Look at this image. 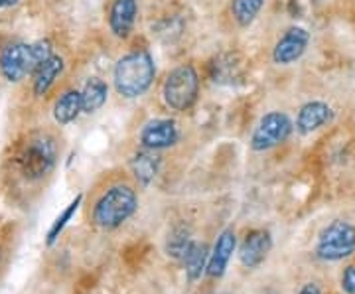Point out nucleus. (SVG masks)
I'll return each instance as SVG.
<instances>
[{"mask_svg": "<svg viewBox=\"0 0 355 294\" xmlns=\"http://www.w3.org/2000/svg\"><path fill=\"white\" fill-rule=\"evenodd\" d=\"M182 139L180 125L170 116H160V119H150L148 123H144V127L140 128L139 142L142 148L148 150H166L176 146Z\"/></svg>", "mask_w": 355, "mask_h": 294, "instance_id": "6e6552de", "label": "nucleus"}, {"mask_svg": "<svg viewBox=\"0 0 355 294\" xmlns=\"http://www.w3.org/2000/svg\"><path fill=\"white\" fill-rule=\"evenodd\" d=\"M58 162V142L48 132H34L14 156V166L26 182H40L50 176Z\"/></svg>", "mask_w": 355, "mask_h": 294, "instance_id": "7ed1b4c3", "label": "nucleus"}, {"mask_svg": "<svg viewBox=\"0 0 355 294\" xmlns=\"http://www.w3.org/2000/svg\"><path fill=\"white\" fill-rule=\"evenodd\" d=\"M36 71V64L32 58V44L14 42L0 51V74L6 81L18 83L24 77Z\"/></svg>", "mask_w": 355, "mask_h": 294, "instance_id": "0eeeda50", "label": "nucleus"}, {"mask_svg": "<svg viewBox=\"0 0 355 294\" xmlns=\"http://www.w3.org/2000/svg\"><path fill=\"white\" fill-rule=\"evenodd\" d=\"M209 255H211V249L207 247V243L193 241L188 255L184 259L188 281L196 282L202 279L203 275H205V270H207V265H209Z\"/></svg>", "mask_w": 355, "mask_h": 294, "instance_id": "6ab92c4d", "label": "nucleus"}, {"mask_svg": "<svg viewBox=\"0 0 355 294\" xmlns=\"http://www.w3.org/2000/svg\"><path fill=\"white\" fill-rule=\"evenodd\" d=\"M81 99H83V113L93 115L109 101V85L99 77H91L85 87L81 89Z\"/></svg>", "mask_w": 355, "mask_h": 294, "instance_id": "a211bd4d", "label": "nucleus"}, {"mask_svg": "<svg viewBox=\"0 0 355 294\" xmlns=\"http://www.w3.org/2000/svg\"><path fill=\"white\" fill-rule=\"evenodd\" d=\"M139 16V0H113L109 10V30L113 32L114 38L127 40Z\"/></svg>", "mask_w": 355, "mask_h": 294, "instance_id": "ddd939ff", "label": "nucleus"}, {"mask_svg": "<svg viewBox=\"0 0 355 294\" xmlns=\"http://www.w3.org/2000/svg\"><path fill=\"white\" fill-rule=\"evenodd\" d=\"M20 0H0V10H6V8H10L14 4H18Z\"/></svg>", "mask_w": 355, "mask_h": 294, "instance_id": "393cba45", "label": "nucleus"}, {"mask_svg": "<svg viewBox=\"0 0 355 294\" xmlns=\"http://www.w3.org/2000/svg\"><path fill=\"white\" fill-rule=\"evenodd\" d=\"M156 79V64L150 51L132 50L121 55L113 67V87L123 99L146 95Z\"/></svg>", "mask_w": 355, "mask_h": 294, "instance_id": "f257e3e1", "label": "nucleus"}, {"mask_svg": "<svg viewBox=\"0 0 355 294\" xmlns=\"http://www.w3.org/2000/svg\"><path fill=\"white\" fill-rule=\"evenodd\" d=\"M342 291L345 294H355V265H349L342 275Z\"/></svg>", "mask_w": 355, "mask_h": 294, "instance_id": "5701e85b", "label": "nucleus"}, {"mask_svg": "<svg viewBox=\"0 0 355 294\" xmlns=\"http://www.w3.org/2000/svg\"><path fill=\"white\" fill-rule=\"evenodd\" d=\"M130 172L137 180V184L142 188H148L154 182V178L158 176L160 166H162V156L156 150H148V148H140L137 153L130 156L128 160Z\"/></svg>", "mask_w": 355, "mask_h": 294, "instance_id": "4468645a", "label": "nucleus"}, {"mask_svg": "<svg viewBox=\"0 0 355 294\" xmlns=\"http://www.w3.org/2000/svg\"><path fill=\"white\" fill-rule=\"evenodd\" d=\"M81 202H83V193H77L76 198L69 202V205L62 211V216H58L55 221L51 223L50 231H48V239H46V245H48V247H51V245L58 241V237L62 235V231L65 230V225H67V223L71 221V218L76 216V211L79 209Z\"/></svg>", "mask_w": 355, "mask_h": 294, "instance_id": "412c9836", "label": "nucleus"}, {"mask_svg": "<svg viewBox=\"0 0 355 294\" xmlns=\"http://www.w3.org/2000/svg\"><path fill=\"white\" fill-rule=\"evenodd\" d=\"M272 249V235L266 230H253L245 235L239 245V261L245 269L253 270L265 263Z\"/></svg>", "mask_w": 355, "mask_h": 294, "instance_id": "9d476101", "label": "nucleus"}, {"mask_svg": "<svg viewBox=\"0 0 355 294\" xmlns=\"http://www.w3.org/2000/svg\"><path fill=\"white\" fill-rule=\"evenodd\" d=\"M334 121V109L326 101H308L300 107L294 128L298 135L308 137L320 128L328 127Z\"/></svg>", "mask_w": 355, "mask_h": 294, "instance_id": "9b49d317", "label": "nucleus"}, {"mask_svg": "<svg viewBox=\"0 0 355 294\" xmlns=\"http://www.w3.org/2000/svg\"><path fill=\"white\" fill-rule=\"evenodd\" d=\"M200 97V74L191 64L174 67L162 83V101L174 113H186Z\"/></svg>", "mask_w": 355, "mask_h": 294, "instance_id": "20e7f679", "label": "nucleus"}, {"mask_svg": "<svg viewBox=\"0 0 355 294\" xmlns=\"http://www.w3.org/2000/svg\"><path fill=\"white\" fill-rule=\"evenodd\" d=\"M64 58L62 55H51L48 62L40 65L38 69L34 71V81H32V91L36 97H44L48 91L53 87V83L60 79V76L64 74Z\"/></svg>", "mask_w": 355, "mask_h": 294, "instance_id": "f3484780", "label": "nucleus"}, {"mask_svg": "<svg viewBox=\"0 0 355 294\" xmlns=\"http://www.w3.org/2000/svg\"><path fill=\"white\" fill-rule=\"evenodd\" d=\"M355 253V225L349 221H331L320 231L314 255L320 261L336 263Z\"/></svg>", "mask_w": 355, "mask_h": 294, "instance_id": "39448f33", "label": "nucleus"}, {"mask_svg": "<svg viewBox=\"0 0 355 294\" xmlns=\"http://www.w3.org/2000/svg\"><path fill=\"white\" fill-rule=\"evenodd\" d=\"M308 44H310V32L302 26H292L277 40L272 48V62L277 65L296 64L308 50Z\"/></svg>", "mask_w": 355, "mask_h": 294, "instance_id": "1a4fd4ad", "label": "nucleus"}, {"mask_svg": "<svg viewBox=\"0 0 355 294\" xmlns=\"http://www.w3.org/2000/svg\"><path fill=\"white\" fill-rule=\"evenodd\" d=\"M298 294H322V288L318 282H306L302 284V288L298 291Z\"/></svg>", "mask_w": 355, "mask_h": 294, "instance_id": "b1692460", "label": "nucleus"}, {"mask_svg": "<svg viewBox=\"0 0 355 294\" xmlns=\"http://www.w3.org/2000/svg\"><path fill=\"white\" fill-rule=\"evenodd\" d=\"M237 249V235L233 230H223L217 235L216 243L211 247V255H209V265L205 275L209 279H221L225 275L229 267V261Z\"/></svg>", "mask_w": 355, "mask_h": 294, "instance_id": "f8f14e48", "label": "nucleus"}, {"mask_svg": "<svg viewBox=\"0 0 355 294\" xmlns=\"http://www.w3.org/2000/svg\"><path fill=\"white\" fill-rule=\"evenodd\" d=\"M193 245V239H191L190 231L186 230H174L170 233L168 241H166V253L172 257V259H178V261H184L188 251Z\"/></svg>", "mask_w": 355, "mask_h": 294, "instance_id": "4be33fe9", "label": "nucleus"}, {"mask_svg": "<svg viewBox=\"0 0 355 294\" xmlns=\"http://www.w3.org/2000/svg\"><path fill=\"white\" fill-rule=\"evenodd\" d=\"M139 209V193L128 184H114L97 198L91 211L95 227L105 231L119 230Z\"/></svg>", "mask_w": 355, "mask_h": 294, "instance_id": "f03ea898", "label": "nucleus"}, {"mask_svg": "<svg viewBox=\"0 0 355 294\" xmlns=\"http://www.w3.org/2000/svg\"><path fill=\"white\" fill-rule=\"evenodd\" d=\"M294 132V123L284 111H270L259 119L253 135H251V150L253 153H266L272 150L282 142L291 139Z\"/></svg>", "mask_w": 355, "mask_h": 294, "instance_id": "423d86ee", "label": "nucleus"}, {"mask_svg": "<svg viewBox=\"0 0 355 294\" xmlns=\"http://www.w3.org/2000/svg\"><path fill=\"white\" fill-rule=\"evenodd\" d=\"M263 6H265V0H233L231 2L233 20L241 28H249L261 14Z\"/></svg>", "mask_w": 355, "mask_h": 294, "instance_id": "aec40b11", "label": "nucleus"}, {"mask_svg": "<svg viewBox=\"0 0 355 294\" xmlns=\"http://www.w3.org/2000/svg\"><path fill=\"white\" fill-rule=\"evenodd\" d=\"M51 113H53V121H55L58 125H62V127L76 123L77 116L83 113L81 91L79 89L64 91V93L55 99V103H53Z\"/></svg>", "mask_w": 355, "mask_h": 294, "instance_id": "dca6fc26", "label": "nucleus"}, {"mask_svg": "<svg viewBox=\"0 0 355 294\" xmlns=\"http://www.w3.org/2000/svg\"><path fill=\"white\" fill-rule=\"evenodd\" d=\"M209 77L217 85H233L243 77V60L237 53H221L209 64Z\"/></svg>", "mask_w": 355, "mask_h": 294, "instance_id": "2eb2a0df", "label": "nucleus"}]
</instances>
